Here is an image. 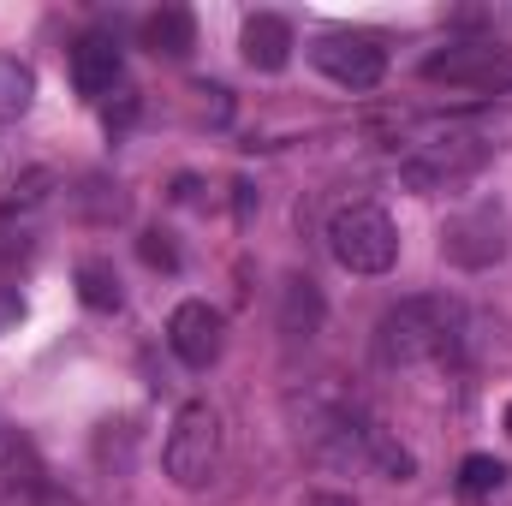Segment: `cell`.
<instances>
[{"label":"cell","instance_id":"obj_1","mask_svg":"<svg viewBox=\"0 0 512 506\" xmlns=\"http://www.w3.org/2000/svg\"><path fill=\"white\" fill-rule=\"evenodd\" d=\"M459 334H465V310L453 298H435V292L399 298L376 322V364L405 370V364H423V358H447L459 346Z\"/></svg>","mask_w":512,"mask_h":506},{"label":"cell","instance_id":"obj_2","mask_svg":"<svg viewBox=\"0 0 512 506\" xmlns=\"http://www.w3.org/2000/svg\"><path fill=\"white\" fill-rule=\"evenodd\" d=\"M161 471L173 477V489H209L215 471H221V411L209 399H191L179 405L173 429H167V447H161Z\"/></svg>","mask_w":512,"mask_h":506},{"label":"cell","instance_id":"obj_3","mask_svg":"<svg viewBox=\"0 0 512 506\" xmlns=\"http://www.w3.org/2000/svg\"><path fill=\"white\" fill-rule=\"evenodd\" d=\"M489 161H495V143H489V137H477V131H447V137L417 143V149L399 161V179H405L417 197H435V191H459V185L477 179Z\"/></svg>","mask_w":512,"mask_h":506},{"label":"cell","instance_id":"obj_4","mask_svg":"<svg viewBox=\"0 0 512 506\" xmlns=\"http://www.w3.org/2000/svg\"><path fill=\"white\" fill-rule=\"evenodd\" d=\"M328 251L352 274H387L399 262V227L387 221L382 203H346L328 221Z\"/></svg>","mask_w":512,"mask_h":506},{"label":"cell","instance_id":"obj_5","mask_svg":"<svg viewBox=\"0 0 512 506\" xmlns=\"http://www.w3.org/2000/svg\"><path fill=\"white\" fill-rule=\"evenodd\" d=\"M512 251V227H507V209L501 203H471V209H459L447 227H441V256L453 262V268H465V274H483V268H495V262H507Z\"/></svg>","mask_w":512,"mask_h":506},{"label":"cell","instance_id":"obj_6","mask_svg":"<svg viewBox=\"0 0 512 506\" xmlns=\"http://www.w3.org/2000/svg\"><path fill=\"white\" fill-rule=\"evenodd\" d=\"M310 60L322 78H334L340 90H376L387 78V48L382 36H364V30H322L310 42Z\"/></svg>","mask_w":512,"mask_h":506},{"label":"cell","instance_id":"obj_7","mask_svg":"<svg viewBox=\"0 0 512 506\" xmlns=\"http://www.w3.org/2000/svg\"><path fill=\"white\" fill-rule=\"evenodd\" d=\"M429 84H465V90H512V60L495 42H453L423 60Z\"/></svg>","mask_w":512,"mask_h":506},{"label":"cell","instance_id":"obj_8","mask_svg":"<svg viewBox=\"0 0 512 506\" xmlns=\"http://www.w3.org/2000/svg\"><path fill=\"white\" fill-rule=\"evenodd\" d=\"M167 346H173V358H179L185 370H209V364L221 358V346H227L221 310L203 304V298H185V304L167 316Z\"/></svg>","mask_w":512,"mask_h":506},{"label":"cell","instance_id":"obj_9","mask_svg":"<svg viewBox=\"0 0 512 506\" xmlns=\"http://www.w3.org/2000/svg\"><path fill=\"white\" fill-rule=\"evenodd\" d=\"M72 84L84 90V96H114V84H120V42L114 36H78V48H72Z\"/></svg>","mask_w":512,"mask_h":506},{"label":"cell","instance_id":"obj_10","mask_svg":"<svg viewBox=\"0 0 512 506\" xmlns=\"http://www.w3.org/2000/svg\"><path fill=\"white\" fill-rule=\"evenodd\" d=\"M239 48H245V60H251L256 72H280V66L292 60V24H286L280 12H251Z\"/></svg>","mask_w":512,"mask_h":506},{"label":"cell","instance_id":"obj_11","mask_svg":"<svg viewBox=\"0 0 512 506\" xmlns=\"http://www.w3.org/2000/svg\"><path fill=\"white\" fill-rule=\"evenodd\" d=\"M143 48L149 54H167V60H185L197 48V18L185 6H161L143 18Z\"/></svg>","mask_w":512,"mask_h":506},{"label":"cell","instance_id":"obj_12","mask_svg":"<svg viewBox=\"0 0 512 506\" xmlns=\"http://www.w3.org/2000/svg\"><path fill=\"white\" fill-rule=\"evenodd\" d=\"M316 328H322V292H316V280L292 274L280 286V334L286 340H310Z\"/></svg>","mask_w":512,"mask_h":506},{"label":"cell","instance_id":"obj_13","mask_svg":"<svg viewBox=\"0 0 512 506\" xmlns=\"http://www.w3.org/2000/svg\"><path fill=\"white\" fill-rule=\"evenodd\" d=\"M30 102H36V72L18 54H0V126L6 120H24Z\"/></svg>","mask_w":512,"mask_h":506},{"label":"cell","instance_id":"obj_14","mask_svg":"<svg viewBox=\"0 0 512 506\" xmlns=\"http://www.w3.org/2000/svg\"><path fill=\"white\" fill-rule=\"evenodd\" d=\"M78 298L90 304V310H120V274L108 268V262H78Z\"/></svg>","mask_w":512,"mask_h":506},{"label":"cell","instance_id":"obj_15","mask_svg":"<svg viewBox=\"0 0 512 506\" xmlns=\"http://www.w3.org/2000/svg\"><path fill=\"white\" fill-rule=\"evenodd\" d=\"M501 483H507V465H501V459H489V453H471V459L459 465V495H471V501L495 495Z\"/></svg>","mask_w":512,"mask_h":506},{"label":"cell","instance_id":"obj_16","mask_svg":"<svg viewBox=\"0 0 512 506\" xmlns=\"http://www.w3.org/2000/svg\"><path fill=\"white\" fill-rule=\"evenodd\" d=\"M84 215H90V221H120V215H126V191L108 185V179H90V191H84Z\"/></svg>","mask_w":512,"mask_h":506},{"label":"cell","instance_id":"obj_17","mask_svg":"<svg viewBox=\"0 0 512 506\" xmlns=\"http://www.w3.org/2000/svg\"><path fill=\"white\" fill-rule=\"evenodd\" d=\"M137 256H143L149 268H179V251L167 245V233H143V239H137Z\"/></svg>","mask_w":512,"mask_h":506},{"label":"cell","instance_id":"obj_18","mask_svg":"<svg viewBox=\"0 0 512 506\" xmlns=\"http://www.w3.org/2000/svg\"><path fill=\"white\" fill-rule=\"evenodd\" d=\"M18 316H24V298H18L12 286H0V334H6V328H12Z\"/></svg>","mask_w":512,"mask_h":506},{"label":"cell","instance_id":"obj_19","mask_svg":"<svg viewBox=\"0 0 512 506\" xmlns=\"http://www.w3.org/2000/svg\"><path fill=\"white\" fill-rule=\"evenodd\" d=\"M507 435H512V399H507Z\"/></svg>","mask_w":512,"mask_h":506}]
</instances>
